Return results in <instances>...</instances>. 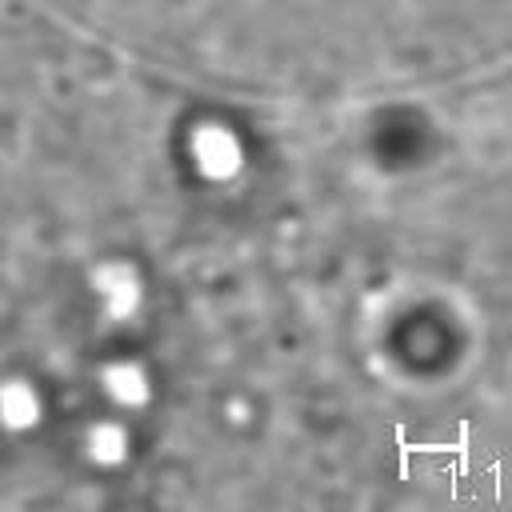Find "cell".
Segmentation results:
<instances>
[]
</instances>
